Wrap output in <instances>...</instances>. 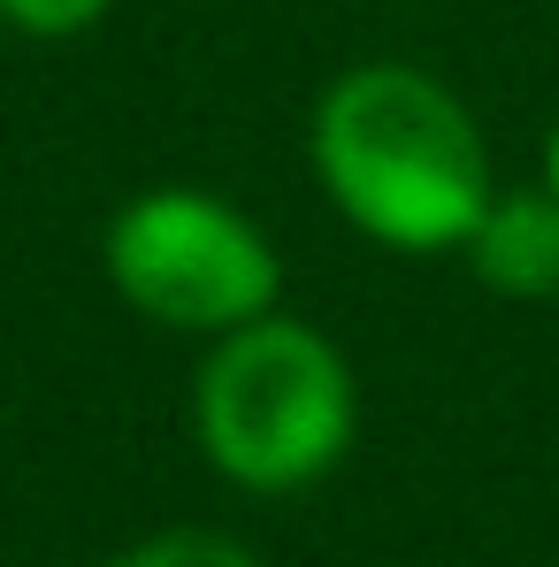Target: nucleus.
I'll return each instance as SVG.
<instances>
[{"label": "nucleus", "mask_w": 559, "mask_h": 567, "mask_svg": "<svg viewBox=\"0 0 559 567\" xmlns=\"http://www.w3.org/2000/svg\"><path fill=\"white\" fill-rule=\"evenodd\" d=\"M307 162L330 207L391 254H460L498 192L467 100L414 62L338 70L314 100Z\"/></svg>", "instance_id": "obj_1"}, {"label": "nucleus", "mask_w": 559, "mask_h": 567, "mask_svg": "<svg viewBox=\"0 0 559 567\" xmlns=\"http://www.w3.org/2000/svg\"><path fill=\"white\" fill-rule=\"evenodd\" d=\"M191 422L238 491H307L353 453L361 383L314 322L261 315L230 338H207Z\"/></svg>", "instance_id": "obj_2"}, {"label": "nucleus", "mask_w": 559, "mask_h": 567, "mask_svg": "<svg viewBox=\"0 0 559 567\" xmlns=\"http://www.w3.org/2000/svg\"><path fill=\"white\" fill-rule=\"evenodd\" d=\"M100 269L131 315L185 338H230L283 299L269 230L207 185H146L107 215Z\"/></svg>", "instance_id": "obj_3"}, {"label": "nucleus", "mask_w": 559, "mask_h": 567, "mask_svg": "<svg viewBox=\"0 0 559 567\" xmlns=\"http://www.w3.org/2000/svg\"><path fill=\"white\" fill-rule=\"evenodd\" d=\"M467 277L498 299H559V192L537 185H498L490 207L467 230Z\"/></svg>", "instance_id": "obj_4"}, {"label": "nucleus", "mask_w": 559, "mask_h": 567, "mask_svg": "<svg viewBox=\"0 0 559 567\" xmlns=\"http://www.w3.org/2000/svg\"><path fill=\"white\" fill-rule=\"evenodd\" d=\"M115 567H261L246 545H230V537H215V529H169V537H146V545H131Z\"/></svg>", "instance_id": "obj_5"}, {"label": "nucleus", "mask_w": 559, "mask_h": 567, "mask_svg": "<svg viewBox=\"0 0 559 567\" xmlns=\"http://www.w3.org/2000/svg\"><path fill=\"white\" fill-rule=\"evenodd\" d=\"M115 0H0V23L23 39H85L107 23Z\"/></svg>", "instance_id": "obj_6"}, {"label": "nucleus", "mask_w": 559, "mask_h": 567, "mask_svg": "<svg viewBox=\"0 0 559 567\" xmlns=\"http://www.w3.org/2000/svg\"><path fill=\"white\" fill-rule=\"evenodd\" d=\"M545 185L559 192V123H552V131H545Z\"/></svg>", "instance_id": "obj_7"}, {"label": "nucleus", "mask_w": 559, "mask_h": 567, "mask_svg": "<svg viewBox=\"0 0 559 567\" xmlns=\"http://www.w3.org/2000/svg\"><path fill=\"white\" fill-rule=\"evenodd\" d=\"M0 31H8V23H0Z\"/></svg>", "instance_id": "obj_8"}]
</instances>
